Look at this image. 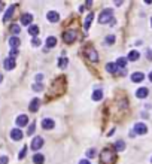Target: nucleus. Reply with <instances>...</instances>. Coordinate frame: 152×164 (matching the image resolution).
<instances>
[{"instance_id":"f257e3e1","label":"nucleus","mask_w":152,"mask_h":164,"mask_svg":"<svg viewBox=\"0 0 152 164\" xmlns=\"http://www.w3.org/2000/svg\"><path fill=\"white\" fill-rule=\"evenodd\" d=\"M116 161V155L110 149H103L102 152V164H114Z\"/></svg>"},{"instance_id":"f03ea898","label":"nucleus","mask_w":152,"mask_h":164,"mask_svg":"<svg viewBox=\"0 0 152 164\" xmlns=\"http://www.w3.org/2000/svg\"><path fill=\"white\" fill-rule=\"evenodd\" d=\"M114 17V11L112 9H104L102 14H100V18H98V23L100 24H106V23H109V21H112V18Z\"/></svg>"},{"instance_id":"7ed1b4c3","label":"nucleus","mask_w":152,"mask_h":164,"mask_svg":"<svg viewBox=\"0 0 152 164\" xmlns=\"http://www.w3.org/2000/svg\"><path fill=\"white\" fill-rule=\"evenodd\" d=\"M84 54H85V57L88 58L90 61H92V63H96V61H98V54H97V51L94 49V48H91V46H88V48H85V51H84Z\"/></svg>"},{"instance_id":"20e7f679","label":"nucleus","mask_w":152,"mask_h":164,"mask_svg":"<svg viewBox=\"0 0 152 164\" xmlns=\"http://www.w3.org/2000/svg\"><path fill=\"white\" fill-rule=\"evenodd\" d=\"M63 39H64V42L66 43H73L76 41V31L75 30H67V31H64V35H63Z\"/></svg>"},{"instance_id":"39448f33","label":"nucleus","mask_w":152,"mask_h":164,"mask_svg":"<svg viewBox=\"0 0 152 164\" xmlns=\"http://www.w3.org/2000/svg\"><path fill=\"white\" fill-rule=\"evenodd\" d=\"M43 146V139L40 136H37V137H35V139L31 140V145H30V148L33 149V151H37V149H40Z\"/></svg>"},{"instance_id":"423d86ee","label":"nucleus","mask_w":152,"mask_h":164,"mask_svg":"<svg viewBox=\"0 0 152 164\" xmlns=\"http://www.w3.org/2000/svg\"><path fill=\"white\" fill-rule=\"evenodd\" d=\"M54 127H55L54 120H51V118H43L42 120V128L43 130H52Z\"/></svg>"},{"instance_id":"0eeeda50","label":"nucleus","mask_w":152,"mask_h":164,"mask_svg":"<svg viewBox=\"0 0 152 164\" xmlns=\"http://www.w3.org/2000/svg\"><path fill=\"white\" fill-rule=\"evenodd\" d=\"M134 131H136V134H146L148 127L145 125L143 122H136L134 124Z\"/></svg>"},{"instance_id":"6e6552de","label":"nucleus","mask_w":152,"mask_h":164,"mask_svg":"<svg viewBox=\"0 0 152 164\" xmlns=\"http://www.w3.org/2000/svg\"><path fill=\"white\" fill-rule=\"evenodd\" d=\"M19 23H21V25H30L33 23V15L31 14H23L21 18H19Z\"/></svg>"},{"instance_id":"1a4fd4ad","label":"nucleus","mask_w":152,"mask_h":164,"mask_svg":"<svg viewBox=\"0 0 152 164\" xmlns=\"http://www.w3.org/2000/svg\"><path fill=\"white\" fill-rule=\"evenodd\" d=\"M23 131L19 130V128H14V130H11V139L12 140H21L23 139Z\"/></svg>"},{"instance_id":"9d476101","label":"nucleus","mask_w":152,"mask_h":164,"mask_svg":"<svg viewBox=\"0 0 152 164\" xmlns=\"http://www.w3.org/2000/svg\"><path fill=\"white\" fill-rule=\"evenodd\" d=\"M3 67L6 70H12V69H15V58H11L8 57L6 60L3 61Z\"/></svg>"},{"instance_id":"9b49d317","label":"nucleus","mask_w":152,"mask_h":164,"mask_svg":"<svg viewBox=\"0 0 152 164\" xmlns=\"http://www.w3.org/2000/svg\"><path fill=\"white\" fill-rule=\"evenodd\" d=\"M15 8H17L15 5H11V6H9V9L6 11V14L3 15V23H8L9 19H11V17L14 15V11H15Z\"/></svg>"},{"instance_id":"f8f14e48","label":"nucleus","mask_w":152,"mask_h":164,"mask_svg":"<svg viewBox=\"0 0 152 164\" xmlns=\"http://www.w3.org/2000/svg\"><path fill=\"white\" fill-rule=\"evenodd\" d=\"M46 18H48L49 23H58V19H60V15H58V12L51 11V12H48V14H46Z\"/></svg>"},{"instance_id":"ddd939ff","label":"nucleus","mask_w":152,"mask_h":164,"mask_svg":"<svg viewBox=\"0 0 152 164\" xmlns=\"http://www.w3.org/2000/svg\"><path fill=\"white\" fill-rule=\"evenodd\" d=\"M27 124H29L27 115H19V116L17 118V125H18V127H24V125H27Z\"/></svg>"},{"instance_id":"4468645a","label":"nucleus","mask_w":152,"mask_h":164,"mask_svg":"<svg viewBox=\"0 0 152 164\" xmlns=\"http://www.w3.org/2000/svg\"><path fill=\"white\" fill-rule=\"evenodd\" d=\"M9 45L12 46V49H17L21 45V41H19L18 36H12V37H9Z\"/></svg>"},{"instance_id":"2eb2a0df","label":"nucleus","mask_w":152,"mask_h":164,"mask_svg":"<svg viewBox=\"0 0 152 164\" xmlns=\"http://www.w3.org/2000/svg\"><path fill=\"white\" fill-rule=\"evenodd\" d=\"M39 104H40V100H39V98H33V100L30 102L29 109L31 110V112H36V110L39 109Z\"/></svg>"},{"instance_id":"dca6fc26","label":"nucleus","mask_w":152,"mask_h":164,"mask_svg":"<svg viewBox=\"0 0 152 164\" xmlns=\"http://www.w3.org/2000/svg\"><path fill=\"white\" fill-rule=\"evenodd\" d=\"M145 79V75L142 73V72H136V73L131 75V81L133 82H142Z\"/></svg>"},{"instance_id":"f3484780","label":"nucleus","mask_w":152,"mask_h":164,"mask_svg":"<svg viewBox=\"0 0 152 164\" xmlns=\"http://www.w3.org/2000/svg\"><path fill=\"white\" fill-rule=\"evenodd\" d=\"M33 163L35 164H43L45 163V155L43 154H35L33 155Z\"/></svg>"},{"instance_id":"a211bd4d","label":"nucleus","mask_w":152,"mask_h":164,"mask_svg":"<svg viewBox=\"0 0 152 164\" xmlns=\"http://www.w3.org/2000/svg\"><path fill=\"white\" fill-rule=\"evenodd\" d=\"M92 19H94V14H92V12H91V14H88V17L85 18V23H84V29H85V30H88V29L91 27V23H92Z\"/></svg>"},{"instance_id":"6ab92c4d","label":"nucleus","mask_w":152,"mask_h":164,"mask_svg":"<svg viewBox=\"0 0 152 164\" xmlns=\"http://www.w3.org/2000/svg\"><path fill=\"white\" fill-rule=\"evenodd\" d=\"M137 97L139 98H145V97H148V94H149V90L148 88H145V87H142V88H139L137 90Z\"/></svg>"},{"instance_id":"aec40b11","label":"nucleus","mask_w":152,"mask_h":164,"mask_svg":"<svg viewBox=\"0 0 152 164\" xmlns=\"http://www.w3.org/2000/svg\"><path fill=\"white\" fill-rule=\"evenodd\" d=\"M55 45H57V37L49 36L48 39H46V48H54Z\"/></svg>"},{"instance_id":"412c9836","label":"nucleus","mask_w":152,"mask_h":164,"mask_svg":"<svg viewBox=\"0 0 152 164\" xmlns=\"http://www.w3.org/2000/svg\"><path fill=\"white\" fill-rule=\"evenodd\" d=\"M114 149L116 151V152H119V151H124V149H125V143H124L122 140L115 142V143H114Z\"/></svg>"},{"instance_id":"4be33fe9","label":"nucleus","mask_w":152,"mask_h":164,"mask_svg":"<svg viewBox=\"0 0 152 164\" xmlns=\"http://www.w3.org/2000/svg\"><path fill=\"white\" fill-rule=\"evenodd\" d=\"M106 70L109 72V73H115V72H118L116 63H108V64H106Z\"/></svg>"},{"instance_id":"5701e85b","label":"nucleus","mask_w":152,"mask_h":164,"mask_svg":"<svg viewBox=\"0 0 152 164\" xmlns=\"http://www.w3.org/2000/svg\"><path fill=\"white\" fill-rule=\"evenodd\" d=\"M102 98H103V91L102 90H96L94 93H92V100L98 102V100H102Z\"/></svg>"},{"instance_id":"b1692460","label":"nucleus","mask_w":152,"mask_h":164,"mask_svg":"<svg viewBox=\"0 0 152 164\" xmlns=\"http://www.w3.org/2000/svg\"><path fill=\"white\" fill-rule=\"evenodd\" d=\"M139 58H140V54H139L137 51H131L130 54H128V60L130 61H137Z\"/></svg>"},{"instance_id":"393cba45","label":"nucleus","mask_w":152,"mask_h":164,"mask_svg":"<svg viewBox=\"0 0 152 164\" xmlns=\"http://www.w3.org/2000/svg\"><path fill=\"white\" fill-rule=\"evenodd\" d=\"M29 33H30V35L31 36H37L39 35V27H37V25H35V24H33V25H30V27H29Z\"/></svg>"},{"instance_id":"a878e982","label":"nucleus","mask_w":152,"mask_h":164,"mask_svg":"<svg viewBox=\"0 0 152 164\" xmlns=\"http://www.w3.org/2000/svg\"><path fill=\"white\" fill-rule=\"evenodd\" d=\"M125 64H127V60H125V58H118V60H116V66H118V67H125Z\"/></svg>"},{"instance_id":"bb28decb","label":"nucleus","mask_w":152,"mask_h":164,"mask_svg":"<svg viewBox=\"0 0 152 164\" xmlns=\"http://www.w3.org/2000/svg\"><path fill=\"white\" fill-rule=\"evenodd\" d=\"M11 31L14 33V35H19V31H21V27H19L18 24H14V25L11 27Z\"/></svg>"},{"instance_id":"cd10ccee","label":"nucleus","mask_w":152,"mask_h":164,"mask_svg":"<svg viewBox=\"0 0 152 164\" xmlns=\"http://www.w3.org/2000/svg\"><path fill=\"white\" fill-rule=\"evenodd\" d=\"M33 91H42L43 90V84H40V82H37V84H33Z\"/></svg>"},{"instance_id":"c85d7f7f","label":"nucleus","mask_w":152,"mask_h":164,"mask_svg":"<svg viewBox=\"0 0 152 164\" xmlns=\"http://www.w3.org/2000/svg\"><path fill=\"white\" fill-rule=\"evenodd\" d=\"M35 130H36V124H35V121H33L30 125H29V131H27V134L29 136H31L33 133H35Z\"/></svg>"},{"instance_id":"c756f323","label":"nucleus","mask_w":152,"mask_h":164,"mask_svg":"<svg viewBox=\"0 0 152 164\" xmlns=\"http://www.w3.org/2000/svg\"><path fill=\"white\" fill-rule=\"evenodd\" d=\"M67 63H69V60H67V58H60V63H58V66H60V67L63 69V67H66V66H67Z\"/></svg>"},{"instance_id":"7c9ffc66","label":"nucleus","mask_w":152,"mask_h":164,"mask_svg":"<svg viewBox=\"0 0 152 164\" xmlns=\"http://www.w3.org/2000/svg\"><path fill=\"white\" fill-rule=\"evenodd\" d=\"M87 157H88V158H94V157H96V149H94V148L88 149V151H87Z\"/></svg>"},{"instance_id":"2f4dec72","label":"nucleus","mask_w":152,"mask_h":164,"mask_svg":"<svg viewBox=\"0 0 152 164\" xmlns=\"http://www.w3.org/2000/svg\"><path fill=\"white\" fill-rule=\"evenodd\" d=\"M25 152H27V146H24L21 151H19V155H18V158H19V160H23L24 157H25Z\"/></svg>"},{"instance_id":"473e14b6","label":"nucleus","mask_w":152,"mask_h":164,"mask_svg":"<svg viewBox=\"0 0 152 164\" xmlns=\"http://www.w3.org/2000/svg\"><path fill=\"white\" fill-rule=\"evenodd\" d=\"M114 42H115V36H114V35H109V36L106 37V43H108V45H112Z\"/></svg>"},{"instance_id":"72a5a7b5","label":"nucleus","mask_w":152,"mask_h":164,"mask_svg":"<svg viewBox=\"0 0 152 164\" xmlns=\"http://www.w3.org/2000/svg\"><path fill=\"white\" fill-rule=\"evenodd\" d=\"M8 163H9V158H8L6 155H2V157H0V164H8Z\"/></svg>"},{"instance_id":"f704fd0d","label":"nucleus","mask_w":152,"mask_h":164,"mask_svg":"<svg viewBox=\"0 0 152 164\" xmlns=\"http://www.w3.org/2000/svg\"><path fill=\"white\" fill-rule=\"evenodd\" d=\"M31 43L35 45V46H39V45H40V39H39V37H33Z\"/></svg>"},{"instance_id":"c9c22d12","label":"nucleus","mask_w":152,"mask_h":164,"mask_svg":"<svg viewBox=\"0 0 152 164\" xmlns=\"http://www.w3.org/2000/svg\"><path fill=\"white\" fill-rule=\"evenodd\" d=\"M18 55V49H11V58H14Z\"/></svg>"},{"instance_id":"e433bc0d","label":"nucleus","mask_w":152,"mask_h":164,"mask_svg":"<svg viewBox=\"0 0 152 164\" xmlns=\"http://www.w3.org/2000/svg\"><path fill=\"white\" fill-rule=\"evenodd\" d=\"M79 164H90V161L88 160H81V161H79Z\"/></svg>"},{"instance_id":"4c0bfd02","label":"nucleus","mask_w":152,"mask_h":164,"mask_svg":"<svg viewBox=\"0 0 152 164\" xmlns=\"http://www.w3.org/2000/svg\"><path fill=\"white\" fill-rule=\"evenodd\" d=\"M42 78H43V75H42V73H39V75L36 76V79H37V81H42Z\"/></svg>"},{"instance_id":"58836bf2","label":"nucleus","mask_w":152,"mask_h":164,"mask_svg":"<svg viewBox=\"0 0 152 164\" xmlns=\"http://www.w3.org/2000/svg\"><path fill=\"white\" fill-rule=\"evenodd\" d=\"M148 58H152V51H148Z\"/></svg>"},{"instance_id":"ea45409f","label":"nucleus","mask_w":152,"mask_h":164,"mask_svg":"<svg viewBox=\"0 0 152 164\" xmlns=\"http://www.w3.org/2000/svg\"><path fill=\"white\" fill-rule=\"evenodd\" d=\"M3 6H5V5H3V2H0V11L3 9Z\"/></svg>"},{"instance_id":"a19ab883","label":"nucleus","mask_w":152,"mask_h":164,"mask_svg":"<svg viewBox=\"0 0 152 164\" xmlns=\"http://www.w3.org/2000/svg\"><path fill=\"white\" fill-rule=\"evenodd\" d=\"M149 81L152 82V72H151V73H149Z\"/></svg>"},{"instance_id":"79ce46f5","label":"nucleus","mask_w":152,"mask_h":164,"mask_svg":"<svg viewBox=\"0 0 152 164\" xmlns=\"http://www.w3.org/2000/svg\"><path fill=\"white\" fill-rule=\"evenodd\" d=\"M151 25H152V18H151Z\"/></svg>"},{"instance_id":"37998d69","label":"nucleus","mask_w":152,"mask_h":164,"mask_svg":"<svg viewBox=\"0 0 152 164\" xmlns=\"http://www.w3.org/2000/svg\"><path fill=\"white\" fill-rule=\"evenodd\" d=\"M0 81H2V75H0Z\"/></svg>"},{"instance_id":"c03bdc74","label":"nucleus","mask_w":152,"mask_h":164,"mask_svg":"<svg viewBox=\"0 0 152 164\" xmlns=\"http://www.w3.org/2000/svg\"><path fill=\"white\" fill-rule=\"evenodd\" d=\"M151 161H152V160H151Z\"/></svg>"}]
</instances>
